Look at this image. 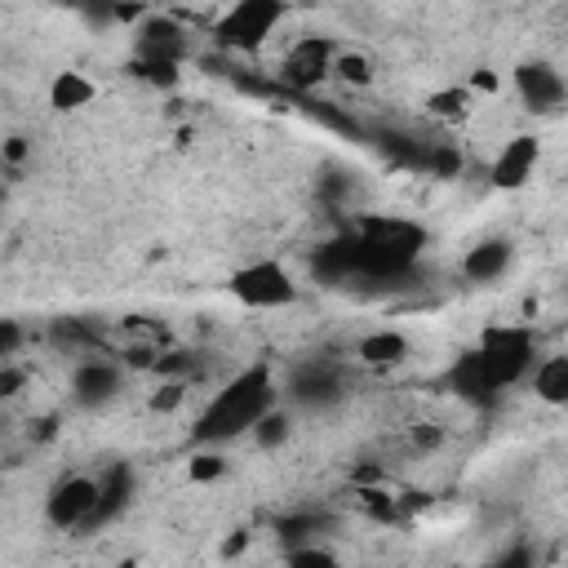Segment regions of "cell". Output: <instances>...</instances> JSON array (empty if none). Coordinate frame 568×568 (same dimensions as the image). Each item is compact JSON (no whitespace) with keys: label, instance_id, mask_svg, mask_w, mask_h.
I'll return each mask as SVG.
<instances>
[{"label":"cell","instance_id":"5","mask_svg":"<svg viewBox=\"0 0 568 568\" xmlns=\"http://www.w3.org/2000/svg\"><path fill=\"white\" fill-rule=\"evenodd\" d=\"M226 288H231V297L240 306H253V311H275V306H293L297 302V284H293L288 266L275 262V257H257V262L240 266Z\"/></svg>","mask_w":568,"mask_h":568},{"label":"cell","instance_id":"32","mask_svg":"<svg viewBox=\"0 0 568 568\" xmlns=\"http://www.w3.org/2000/svg\"><path fill=\"white\" fill-rule=\"evenodd\" d=\"M244 541H248V532H235V537L226 541V555H240V550H244Z\"/></svg>","mask_w":568,"mask_h":568},{"label":"cell","instance_id":"13","mask_svg":"<svg viewBox=\"0 0 568 568\" xmlns=\"http://www.w3.org/2000/svg\"><path fill=\"white\" fill-rule=\"evenodd\" d=\"M510 257H515V248H510V240H479V244H470L466 248V257H462V275L470 280V284H493V280H501L506 271H510Z\"/></svg>","mask_w":568,"mask_h":568},{"label":"cell","instance_id":"21","mask_svg":"<svg viewBox=\"0 0 568 568\" xmlns=\"http://www.w3.org/2000/svg\"><path fill=\"white\" fill-rule=\"evenodd\" d=\"M284 568H342V559H337L328 546L311 541V546H297V550H288V555H284Z\"/></svg>","mask_w":568,"mask_h":568},{"label":"cell","instance_id":"7","mask_svg":"<svg viewBox=\"0 0 568 568\" xmlns=\"http://www.w3.org/2000/svg\"><path fill=\"white\" fill-rule=\"evenodd\" d=\"M191 53V40L182 31V22L164 18V13H146L133 31V62H160V67H182Z\"/></svg>","mask_w":568,"mask_h":568},{"label":"cell","instance_id":"31","mask_svg":"<svg viewBox=\"0 0 568 568\" xmlns=\"http://www.w3.org/2000/svg\"><path fill=\"white\" fill-rule=\"evenodd\" d=\"M470 84H475V89H497V75H488V71H475V75H470Z\"/></svg>","mask_w":568,"mask_h":568},{"label":"cell","instance_id":"24","mask_svg":"<svg viewBox=\"0 0 568 568\" xmlns=\"http://www.w3.org/2000/svg\"><path fill=\"white\" fill-rule=\"evenodd\" d=\"M466 102H470V89H466V84H457V89L435 93V98H430V111H435V115H444V120H457V115H466Z\"/></svg>","mask_w":568,"mask_h":568},{"label":"cell","instance_id":"9","mask_svg":"<svg viewBox=\"0 0 568 568\" xmlns=\"http://www.w3.org/2000/svg\"><path fill=\"white\" fill-rule=\"evenodd\" d=\"M515 93H519V102H524L532 115H546V111L564 106L568 84H564V75H559L550 62H519V67H515Z\"/></svg>","mask_w":568,"mask_h":568},{"label":"cell","instance_id":"19","mask_svg":"<svg viewBox=\"0 0 568 568\" xmlns=\"http://www.w3.org/2000/svg\"><path fill=\"white\" fill-rule=\"evenodd\" d=\"M320 528H324L320 515H288V519H280V541L288 550H297V546H311V532H320Z\"/></svg>","mask_w":568,"mask_h":568},{"label":"cell","instance_id":"22","mask_svg":"<svg viewBox=\"0 0 568 568\" xmlns=\"http://www.w3.org/2000/svg\"><path fill=\"white\" fill-rule=\"evenodd\" d=\"M333 75L346 80V84H368V80H373V62H368L364 53H337Z\"/></svg>","mask_w":568,"mask_h":568},{"label":"cell","instance_id":"28","mask_svg":"<svg viewBox=\"0 0 568 568\" xmlns=\"http://www.w3.org/2000/svg\"><path fill=\"white\" fill-rule=\"evenodd\" d=\"M488 568H532V550H528V546H510V550L497 555Z\"/></svg>","mask_w":568,"mask_h":568},{"label":"cell","instance_id":"6","mask_svg":"<svg viewBox=\"0 0 568 568\" xmlns=\"http://www.w3.org/2000/svg\"><path fill=\"white\" fill-rule=\"evenodd\" d=\"M98 501H102V484L89 475H67L53 484L44 515L53 528H93L98 519Z\"/></svg>","mask_w":568,"mask_h":568},{"label":"cell","instance_id":"10","mask_svg":"<svg viewBox=\"0 0 568 568\" xmlns=\"http://www.w3.org/2000/svg\"><path fill=\"white\" fill-rule=\"evenodd\" d=\"M537 160H541V142H537L532 133H515V138L497 151L488 178H493V186H501V191H519V186L532 178Z\"/></svg>","mask_w":568,"mask_h":568},{"label":"cell","instance_id":"27","mask_svg":"<svg viewBox=\"0 0 568 568\" xmlns=\"http://www.w3.org/2000/svg\"><path fill=\"white\" fill-rule=\"evenodd\" d=\"M18 342H22V328H18V320H0V355H4V364L13 359Z\"/></svg>","mask_w":568,"mask_h":568},{"label":"cell","instance_id":"14","mask_svg":"<svg viewBox=\"0 0 568 568\" xmlns=\"http://www.w3.org/2000/svg\"><path fill=\"white\" fill-rule=\"evenodd\" d=\"M355 355H359V364H368V368H390V364H399V359L408 355V337L395 333V328H377V333H364V337H359Z\"/></svg>","mask_w":568,"mask_h":568},{"label":"cell","instance_id":"26","mask_svg":"<svg viewBox=\"0 0 568 568\" xmlns=\"http://www.w3.org/2000/svg\"><path fill=\"white\" fill-rule=\"evenodd\" d=\"M182 404V382H164L155 395H151V408L155 413H169V408H178Z\"/></svg>","mask_w":568,"mask_h":568},{"label":"cell","instance_id":"17","mask_svg":"<svg viewBox=\"0 0 568 568\" xmlns=\"http://www.w3.org/2000/svg\"><path fill=\"white\" fill-rule=\"evenodd\" d=\"M532 395L541 404H568V355H546L532 368Z\"/></svg>","mask_w":568,"mask_h":568},{"label":"cell","instance_id":"15","mask_svg":"<svg viewBox=\"0 0 568 568\" xmlns=\"http://www.w3.org/2000/svg\"><path fill=\"white\" fill-rule=\"evenodd\" d=\"M93 80L84 75V71H58L53 80H49V106L53 111H80V106H89L93 102Z\"/></svg>","mask_w":568,"mask_h":568},{"label":"cell","instance_id":"16","mask_svg":"<svg viewBox=\"0 0 568 568\" xmlns=\"http://www.w3.org/2000/svg\"><path fill=\"white\" fill-rule=\"evenodd\" d=\"M98 484H102V501H98V519H93V528L106 524V519H115V515L129 506V497H133V470H129L124 462H115Z\"/></svg>","mask_w":568,"mask_h":568},{"label":"cell","instance_id":"33","mask_svg":"<svg viewBox=\"0 0 568 568\" xmlns=\"http://www.w3.org/2000/svg\"><path fill=\"white\" fill-rule=\"evenodd\" d=\"M417 444H439V430H426V426H422V430H417Z\"/></svg>","mask_w":568,"mask_h":568},{"label":"cell","instance_id":"2","mask_svg":"<svg viewBox=\"0 0 568 568\" xmlns=\"http://www.w3.org/2000/svg\"><path fill=\"white\" fill-rule=\"evenodd\" d=\"M275 408V377L266 364H248L244 373H235L213 399L209 408L200 413L195 422V444L213 448V444H226L235 435H253V426Z\"/></svg>","mask_w":568,"mask_h":568},{"label":"cell","instance_id":"1","mask_svg":"<svg viewBox=\"0 0 568 568\" xmlns=\"http://www.w3.org/2000/svg\"><path fill=\"white\" fill-rule=\"evenodd\" d=\"M346 240L351 253V280H368V284H395L404 275H413L422 248H426V231L408 217H390V213H364L355 222Z\"/></svg>","mask_w":568,"mask_h":568},{"label":"cell","instance_id":"29","mask_svg":"<svg viewBox=\"0 0 568 568\" xmlns=\"http://www.w3.org/2000/svg\"><path fill=\"white\" fill-rule=\"evenodd\" d=\"M18 386H22V373L13 364H4L0 368V395H18Z\"/></svg>","mask_w":568,"mask_h":568},{"label":"cell","instance_id":"23","mask_svg":"<svg viewBox=\"0 0 568 568\" xmlns=\"http://www.w3.org/2000/svg\"><path fill=\"white\" fill-rule=\"evenodd\" d=\"M186 475H191L195 484H213V479L226 475V462H222L213 448H204V453H195V457L186 462Z\"/></svg>","mask_w":568,"mask_h":568},{"label":"cell","instance_id":"11","mask_svg":"<svg viewBox=\"0 0 568 568\" xmlns=\"http://www.w3.org/2000/svg\"><path fill=\"white\" fill-rule=\"evenodd\" d=\"M120 382H124L120 364H111V359H80L75 373H71V399L80 408H102L106 399H115Z\"/></svg>","mask_w":568,"mask_h":568},{"label":"cell","instance_id":"30","mask_svg":"<svg viewBox=\"0 0 568 568\" xmlns=\"http://www.w3.org/2000/svg\"><path fill=\"white\" fill-rule=\"evenodd\" d=\"M22 160H27V142H22V138H9V142H4V164L13 169V164H22Z\"/></svg>","mask_w":568,"mask_h":568},{"label":"cell","instance_id":"18","mask_svg":"<svg viewBox=\"0 0 568 568\" xmlns=\"http://www.w3.org/2000/svg\"><path fill=\"white\" fill-rule=\"evenodd\" d=\"M333 395H337L333 368H311V373H297L293 377V399H302V404H324Z\"/></svg>","mask_w":568,"mask_h":568},{"label":"cell","instance_id":"4","mask_svg":"<svg viewBox=\"0 0 568 568\" xmlns=\"http://www.w3.org/2000/svg\"><path fill=\"white\" fill-rule=\"evenodd\" d=\"M280 22H284V4L280 0H240L213 22V40L222 49L248 53V49H262L266 36H275Z\"/></svg>","mask_w":568,"mask_h":568},{"label":"cell","instance_id":"8","mask_svg":"<svg viewBox=\"0 0 568 568\" xmlns=\"http://www.w3.org/2000/svg\"><path fill=\"white\" fill-rule=\"evenodd\" d=\"M333 62H337V49H333L328 36H302V40L284 53L280 75H284L288 89L306 93V89H315L324 75H333Z\"/></svg>","mask_w":568,"mask_h":568},{"label":"cell","instance_id":"25","mask_svg":"<svg viewBox=\"0 0 568 568\" xmlns=\"http://www.w3.org/2000/svg\"><path fill=\"white\" fill-rule=\"evenodd\" d=\"M133 71L146 80V84H155V89H173L178 84V71L182 67H160V62H133Z\"/></svg>","mask_w":568,"mask_h":568},{"label":"cell","instance_id":"3","mask_svg":"<svg viewBox=\"0 0 568 568\" xmlns=\"http://www.w3.org/2000/svg\"><path fill=\"white\" fill-rule=\"evenodd\" d=\"M493 390H506L515 382H524L537 364V337L528 324H488L479 333V346H475Z\"/></svg>","mask_w":568,"mask_h":568},{"label":"cell","instance_id":"20","mask_svg":"<svg viewBox=\"0 0 568 568\" xmlns=\"http://www.w3.org/2000/svg\"><path fill=\"white\" fill-rule=\"evenodd\" d=\"M288 430H293V422H288V413L284 408H271L257 426H253V439L262 444V448H280L284 439H288Z\"/></svg>","mask_w":568,"mask_h":568},{"label":"cell","instance_id":"12","mask_svg":"<svg viewBox=\"0 0 568 568\" xmlns=\"http://www.w3.org/2000/svg\"><path fill=\"white\" fill-rule=\"evenodd\" d=\"M444 382H448V390H453L457 399H466V404H475V408H493V399H497V390H493V382H488V373H484L475 346L462 351V355L448 364V377H444Z\"/></svg>","mask_w":568,"mask_h":568}]
</instances>
